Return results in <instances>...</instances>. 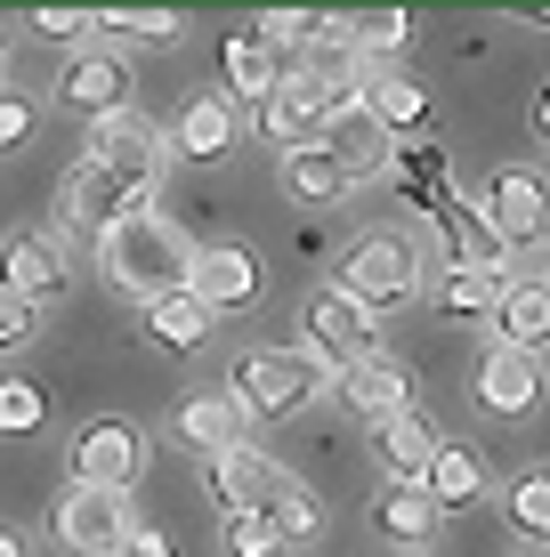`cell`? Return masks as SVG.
Instances as JSON below:
<instances>
[{
	"label": "cell",
	"mask_w": 550,
	"mask_h": 557,
	"mask_svg": "<svg viewBox=\"0 0 550 557\" xmlns=\"http://www.w3.org/2000/svg\"><path fill=\"white\" fill-rule=\"evenodd\" d=\"M300 348H308L325 372H349V363H365L381 339H372V315L356 307L349 292H308V307H300Z\"/></svg>",
	"instance_id": "52a82bcc"
},
{
	"label": "cell",
	"mask_w": 550,
	"mask_h": 557,
	"mask_svg": "<svg viewBox=\"0 0 550 557\" xmlns=\"http://www.w3.org/2000/svg\"><path fill=\"white\" fill-rule=\"evenodd\" d=\"M49 420V396L25 372H0V436H33Z\"/></svg>",
	"instance_id": "1f68e13d"
},
{
	"label": "cell",
	"mask_w": 550,
	"mask_h": 557,
	"mask_svg": "<svg viewBox=\"0 0 550 557\" xmlns=\"http://www.w3.org/2000/svg\"><path fill=\"white\" fill-rule=\"evenodd\" d=\"M494 348H518V356H550V283L542 275H510L502 299H494Z\"/></svg>",
	"instance_id": "e0dca14e"
},
{
	"label": "cell",
	"mask_w": 550,
	"mask_h": 557,
	"mask_svg": "<svg viewBox=\"0 0 550 557\" xmlns=\"http://www.w3.org/2000/svg\"><path fill=\"white\" fill-rule=\"evenodd\" d=\"M0 65H9V41H0Z\"/></svg>",
	"instance_id": "7bdbcfd3"
},
{
	"label": "cell",
	"mask_w": 550,
	"mask_h": 557,
	"mask_svg": "<svg viewBox=\"0 0 550 557\" xmlns=\"http://www.w3.org/2000/svg\"><path fill=\"white\" fill-rule=\"evenodd\" d=\"M413 41V16L405 9H365V16H349V49L356 57H389V49H405Z\"/></svg>",
	"instance_id": "4dcf8cb0"
},
{
	"label": "cell",
	"mask_w": 550,
	"mask_h": 557,
	"mask_svg": "<svg viewBox=\"0 0 550 557\" xmlns=\"http://www.w3.org/2000/svg\"><path fill=\"white\" fill-rule=\"evenodd\" d=\"M365 113H372V129L396 146V138H421L429 98H421V82H405V73H372L365 82Z\"/></svg>",
	"instance_id": "7402d4cb"
},
{
	"label": "cell",
	"mask_w": 550,
	"mask_h": 557,
	"mask_svg": "<svg viewBox=\"0 0 550 557\" xmlns=\"http://www.w3.org/2000/svg\"><path fill=\"white\" fill-rule=\"evenodd\" d=\"M113 557H170V533H162V525H130Z\"/></svg>",
	"instance_id": "ab89813d"
},
{
	"label": "cell",
	"mask_w": 550,
	"mask_h": 557,
	"mask_svg": "<svg viewBox=\"0 0 550 557\" xmlns=\"http://www.w3.org/2000/svg\"><path fill=\"white\" fill-rule=\"evenodd\" d=\"M469 396H478L494 420H526L542 405V363L518 348H478V372H469Z\"/></svg>",
	"instance_id": "8fae6325"
},
{
	"label": "cell",
	"mask_w": 550,
	"mask_h": 557,
	"mask_svg": "<svg viewBox=\"0 0 550 557\" xmlns=\"http://www.w3.org/2000/svg\"><path fill=\"white\" fill-rule=\"evenodd\" d=\"M438 445H445V436L429 429V420L413 412V405H405V412H389L381 429H372V453H381L389 485H421V476H429V460H438Z\"/></svg>",
	"instance_id": "ac0fdd59"
},
{
	"label": "cell",
	"mask_w": 550,
	"mask_h": 557,
	"mask_svg": "<svg viewBox=\"0 0 550 557\" xmlns=\"http://www.w3.org/2000/svg\"><path fill=\"white\" fill-rule=\"evenodd\" d=\"M283 82V57L259 49L252 33H235V41H219V98L227 106H268Z\"/></svg>",
	"instance_id": "d6986e66"
},
{
	"label": "cell",
	"mask_w": 550,
	"mask_h": 557,
	"mask_svg": "<svg viewBox=\"0 0 550 557\" xmlns=\"http://www.w3.org/2000/svg\"><path fill=\"white\" fill-rule=\"evenodd\" d=\"M340 405H349L356 420H372V429H381L389 412H405V405H413V372H405V363H396L389 348H372L365 363H349V372H340Z\"/></svg>",
	"instance_id": "2e32d148"
},
{
	"label": "cell",
	"mask_w": 550,
	"mask_h": 557,
	"mask_svg": "<svg viewBox=\"0 0 550 557\" xmlns=\"http://www.w3.org/2000/svg\"><path fill=\"white\" fill-rule=\"evenodd\" d=\"M138 195H130V186H113L106 178V170L98 162H73L65 170V226H73V235H113V226H122V219H138Z\"/></svg>",
	"instance_id": "9a60e30c"
},
{
	"label": "cell",
	"mask_w": 550,
	"mask_h": 557,
	"mask_svg": "<svg viewBox=\"0 0 550 557\" xmlns=\"http://www.w3.org/2000/svg\"><path fill=\"white\" fill-rule=\"evenodd\" d=\"M283 195H292V202H308V210H325V202L349 195V170H340L332 153H325V138L283 153Z\"/></svg>",
	"instance_id": "484cf974"
},
{
	"label": "cell",
	"mask_w": 550,
	"mask_h": 557,
	"mask_svg": "<svg viewBox=\"0 0 550 557\" xmlns=\"http://www.w3.org/2000/svg\"><path fill=\"white\" fill-rule=\"evenodd\" d=\"M138 460H146L138 429H130L122 412H98V420L73 429L65 469H73V485H82V493H130V485H138Z\"/></svg>",
	"instance_id": "8992f818"
},
{
	"label": "cell",
	"mask_w": 550,
	"mask_h": 557,
	"mask_svg": "<svg viewBox=\"0 0 550 557\" xmlns=\"http://www.w3.org/2000/svg\"><path fill=\"white\" fill-rule=\"evenodd\" d=\"M325 153L340 170H349V186H365V178H381L389 170V138L372 129V113L356 106V113H340V122H325Z\"/></svg>",
	"instance_id": "603a6c76"
},
{
	"label": "cell",
	"mask_w": 550,
	"mask_h": 557,
	"mask_svg": "<svg viewBox=\"0 0 550 557\" xmlns=\"http://www.w3.org/2000/svg\"><path fill=\"white\" fill-rule=\"evenodd\" d=\"M227 557H283V533L268 525V509L259 517H227Z\"/></svg>",
	"instance_id": "e575fe53"
},
{
	"label": "cell",
	"mask_w": 550,
	"mask_h": 557,
	"mask_svg": "<svg viewBox=\"0 0 550 557\" xmlns=\"http://www.w3.org/2000/svg\"><path fill=\"white\" fill-rule=\"evenodd\" d=\"M33 33L41 41H82V33H98V9H33Z\"/></svg>",
	"instance_id": "f35d334b"
},
{
	"label": "cell",
	"mask_w": 550,
	"mask_h": 557,
	"mask_svg": "<svg viewBox=\"0 0 550 557\" xmlns=\"http://www.w3.org/2000/svg\"><path fill=\"white\" fill-rule=\"evenodd\" d=\"M268 525L283 533V549H308L316 533H325V502H316L308 485H300L292 469L276 476V493H268Z\"/></svg>",
	"instance_id": "83f0119b"
},
{
	"label": "cell",
	"mask_w": 550,
	"mask_h": 557,
	"mask_svg": "<svg viewBox=\"0 0 550 557\" xmlns=\"http://www.w3.org/2000/svg\"><path fill=\"white\" fill-rule=\"evenodd\" d=\"M122 533H130V493H82L73 485L65 502H57V542H65L73 557L122 549Z\"/></svg>",
	"instance_id": "7c38bea8"
},
{
	"label": "cell",
	"mask_w": 550,
	"mask_h": 557,
	"mask_svg": "<svg viewBox=\"0 0 550 557\" xmlns=\"http://www.w3.org/2000/svg\"><path fill=\"white\" fill-rule=\"evenodd\" d=\"M227 146H235V106H227L219 89H195V98L179 106V129H170V153H186V162H219Z\"/></svg>",
	"instance_id": "ffe728a7"
},
{
	"label": "cell",
	"mask_w": 550,
	"mask_h": 557,
	"mask_svg": "<svg viewBox=\"0 0 550 557\" xmlns=\"http://www.w3.org/2000/svg\"><path fill=\"white\" fill-rule=\"evenodd\" d=\"M372 533L396 549H421L429 533H438V509H429V493L421 485H389L381 502H372Z\"/></svg>",
	"instance_id": "4316f807"
},
{
	"label": "cell",
	"mask_w": 550,
	"mask_h": 557,
	"mask_svg": "<svg viewBox=\"0 0 550 557\" xmlns=\"http://www.w3.org/2000/svg\"><path fill=\"white\" fill-rule=\"evenodd\" d=\"M502 517L518 542H550V469H518L502 493Z\"/></svg>",
	"instance_id": "f546056e"
},
{
	"label": "cell",
	"mask_w": 550,
	"mask_h": 557,
	"mask_svg": "<svg viewBox=\"0 0 550 557\" xmlns=\"http://www.w3.org/2000/svg\"><path fill=\"white\" fill-rule=\"evenodd\" d=\"M478 219L494 226L510 251H535V243L550 235V178L526 170V162H502L494 178L478 186Z\"/></svg>",
	"instance_id": "5b68a950"
},
{
	"label": "cell",
	"mask_w": 550,
	"mask_h": 557,
	"mask_svg": "<svg viewBox=\"0 0 550 557\" xmlns=\"http://www.w3.org/2000/svg\"><path fill=\"white\" fill-rule=\"evenodd\" d=\"M98 267L130 299H170V292H186V275H195V243H186V226H170L162 210H138V219H122L98 243Z\"/></svg>",
	"instance_id": "6da1fadb"
},
{
	"label": "cell",
	"mask_w": 550,
	"mask_h": 557,
	"mask_svg": "<svg viewBox=\"0 0 550 557\" xmlns=\"http://www.w3.org/2000/svg\"><path fill=\"white\" fill-rule=\"evenodd\" d=\"M252 412L235 405V396H219V388H203V396H186L179 412H170V436H179L195 460H219V453H235V445H252Z\"/></svg>",
	"instance_id": "5bb4252c"
},
{
	"label": "cell",
	"mask_w": 550,
	"mask_h": 557,
	"mask_svg": "<svg viewBox=\"0 0 550 557\" xmlns=\"http://www.w3.org/2000/svg\"><path fill=\"white\" fill-rule=\"evenodd\" d=\"M98 33H122V41H179V16H170V9H106L98 16Z\"/></svg>",
	"instance_id": "836d02e7"
},
{
	"label": "cell",
	"mask_w": 550,
	"mask_h": 557,
	"mask_svg": "<svg viewBox=\"0 0 550 557\" xmlns=\"http://www.w3.org/2000/svg\"><path fill=\"white\" fill-rule=\"evenodd\" d=\"M82 162H98L113 186H130L146 210H155V195H162V178H170V129H155V122H138V113H113V122H89V146H82Z\"/></svg>",
	"instance_id": "277c9868"
},
{
	"label": "cell",
	"mask_w": 550,
	"mask_h": 557,
	"mask_svg": "<svg viewBox=\"0 0 550 557\" xmlns=\"http://www.w3.org/2000/svg\"><path fill=\"white\" fill-rule=\"evenodd\" d=\"M332 292H349L365 315H381V307H405L429 292V251L405 235V226H365V235L349 243V259H340Z\"/></svg>",
	"instance_id": "7a4b0ae2"
},
{
	"label": "cell",
	"mask_w": 550,
	"mask_h": 557,
	"mask_svg": "<svg viewBox=\"0 0 550 557\" xmlns=\"http://www.w3.org/2000/svg\"><path fill=\"white\" fill-rule=\"evenodd\" d=\"M33 129H41V106H33L25 89H0V153H16Z\"/></svg>",
	"instance_id": "8d00e7d4"
},
{
	"label": "cell",
	"mask_w": 550,
	"mask_h": 557,
	"mask_svg": "<svg viewBox=\"0 0 550 557\" xmlns=\"http://www.w3.org/2000/svg\"><path fill=\"white\" fill-rule=\"evenodd\" d=\"M526 122H535V138L550 146V82H542V98H535V113H526Z\"/></svg>",
	"instance_id": "b9f144b4"
},
{
	"label": "cell",
	"mask_w": 550,
	"mask_h": 557,
	"mask_svg": "<svg viewBox=\"0 0 550 557\" xmlns=\"http://www.w3.org/2000/svg\"><path fill=\"white\" fill-rule=\"evenodd\" d=\"M57 106L82 113V122H113V113H130V65L113 49H82L65 73H57Z\"/></svg>",
	"instance_id": "ba28073f"
},
{
	"label": "cell",
	"mask_w": 550,
	"mask_h": 557,
	"mask_svg": "<svg viewBox=\"0 0 550 557\" xmlns=\"http://www.w3.org/2000/svg\"><path fill=\"white\" fill-rule=\"evenodd\" d=\"M252 41L283 57V41H316V16H308V9H268V16L252 25Z\"/></svg>",
	"instance_id": "d590c367"
},
{
	"label": "cell",
	"mask_w": 550,
	"mask_h": 557,
	"mask_svg": "<svg viewBox=\"0 0 550 557\" xmlns=\"http://www.w3.org/2000/svg\"><path fill=\"white\" fill-rule=\"evenodd\" d=\"M494 299H502V283H486V275H462V267L429 275V307H438L445 323H478V315H494Z\"/></svg>",
	"instance_id": "f1b7e54d"
},
{
	"label": "cell",
	"mask_w": 550,
	"mask_h": 557,
	"mask_svg": "<svg viewBox=\"0 0 550 557\" xmlns=\"http://www.w3.org/2000/svg\"><path fill=\"white\" fill-rule=\"evenodd\" d=\"M65 283H73V259L57 251L49 235H9L0 243V292L9 299L49 307V299H65Z\"/></svg>",
	"instance_id": "30bf717a"
},
{
	"label": "cell",
	"mask_w": 550,
	"mask_h": 557,
	"mask_svg": "<svg viewBox=\"0 0 550 557\" xmlns=\"http://www.w3.org/2000/svg\"><path fill=\"white\" fill-rule=\"evenodd\" d=\"M259 138H268L276 153H292V146H316L325 129H316V122H308V113H300L292 98H268V106H259Z\"/></svg>",
	"instance_id": "d6a6232c"
},
{
	"label": "cell",
	"mask_w": 550,
	"mask_h": 557,
	"mask_svg": "<svg viewBox=\"0 0 550 557\" xmlns=\"http://www.w3.org/2000/svg\"><path fill=\"white\" fill-rule=\"evenodd\" d=\"M211 307H203L195 292H170V299H146V339L155 348H170V356H195L203 339H211Z\"/></svg>",
	"instance_id": "cb8c5ba5"
},
{
	"label": "cell",
	"mask_w": 550,
	"mask_h": 557,
	"mask_svg": "<svg viewBox=\"0 0 550 557\" xmlns=\"http://www.w3.org/2000/svg\"><path fill=\"white\" fill-rule=\"evenodd\" d=\"M542 25H550V9H542Z\"/></svg>",
	"instance_id": "ee69618b"
},
{
	"label": "cell",
	"mask_w": 550,
	"mask_h": 557,
	"mask_svg": "<svg viewBox=\"0 0 550 557\" xmlns=\"http://www.w3.org/2000/svg\"><path fill=\"white\" fill-rule=\"evenodd\" d=\"M542 283H550V275H542Z\"/></svg>",
	"instance_id": "f6af8a7d"
},
{
	"label": "cell",
	"mask_w": 550,
	"mask_h": 557,
	"mask_svg": "<svg viewBox=\"0 0 550 557\" xmlns=\"http://www.w3.org/2000/svg\"><path fill=\"white\" fill-rule=\"evenodd\" d=\"M445 259L462 267V275L510 283V259H518V251H510V243H502L494 226L478 219V210H453V202H445Z\"/></svg>",
	"instance_id": "44dd1931"
},
{
	"label": "cell",
	"mask_w": 550,
	"mask_h": 557,
	"mask_svg": "<svg viewBox=\"0 0 550 557\" xmlns=\"http://www.w3.org/2000/svg\"><path fill=\"white\" fill-rule=\"evenodd\" d=\"M421 493H429V509H478V493H486V460L478 453H462V445H438V460H429V476H421Z\"/></svg>",
	"instance_id": "d4e9b609"
},
{
	"label": "cell",
	"mask_w": 550,
	"mask_h": 557,
	"mask_svg": "<svg viewBox=\"0 0 550 557\" xmlns=\"http://www.w3.org/2000/svg\"><path fill=\"white\" fill-rule=\"evenodd\" d=\"M276 476L283 469L259 445H235V453L203 460V493L219 502V517H259V509H268V493H276Z\"/></svg>",
	"instance_id": "4fadbf2b"
},
{
	"label": "cell",
	"mask_w": 550,
	"mask_h": 557,
	"mask_svg": "<svg viewBox=\"0 0 550 557\" xmlns=\"http://www.w3.org/2000/svg\"><path fill=\"white\" fill-rule=\"evenodd\" d=\"M186 292L211 307V315H243V307H259V259L243 251V243H195Z\"/></svg>",
	"instance_id": "9c48e42d"
},
{
	"label": "cell",
	"mask_w": 550,
	"mask_h": 557,
	"mask_svg": "<svg viewBox=\"0 0 550 557\" xmlns=\"http://www.w3.org/2000/svg\"><path fill=\"white\" fill-rule=\"evenodd\" d=\"M227 396H235L252 420H292V412H308L316 396H325V363L308 348H243Z\"/></svg>",
	"instance_id": "3957f363"
},
{
	"label": "cell",
	"mask_w": 550,
	"mask_h": 557,
	"mask_svg": "<svg viewBox=\"0 0 550 557\" xmlns=\"http://www.w3.org/2000/svg\"><path fill=\"white\" fill-rule=\"evenodd\" d=\"M0 557H33V542H25V525H0Z\"/></svg>",
	"instance_id": "60d3db41"
},
{
	"label": "cell",
	"mask_w": 550,
	"mask_h": 557,
	"mask_svg": "<svg viewBox=\"0 0 550 557\" xmlns=\"http://www.w3.org/2000/svg\"><path fill=\"white\" fill-rule=\"evenodd\" d=\"M33 339H41V307H25V299H9V292H0V356L33 348Z\"/></svg>",
	"instance_id": "74e56055"
}]
</instances>
